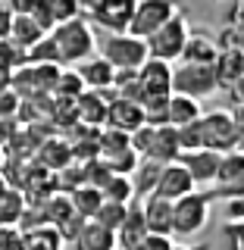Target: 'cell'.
<instances>
[{"mask_svg":"<svg viewBox=\"0 0 244 250\" xmlns=\"http://www.w3.org/2000/svg\"><path fill=\"white\" fill-rule=\"evenodd\" d=\"M50 38L60 50V62H69V66H75V62L88 60L91 53H97L94 28L82 16H78V19H69V22H60V25L50 31Z\"/></svg>","mask_w":244,"mask_h":250,"instance_id":"1","label":"cell"},{"mask_svg":"<svg viewBox=\"0 0 244 250\" xmlns=\"http://www.w3.org/2000/svg\"><path fill=\"white\" fill-rule=\"evenodd\" d=\"M132 150L138 156H151L156 163H176L182 156L178 135L172 125H141L132 131Z\"/></svg>","mask_w":244,"mask_h":250,"instance_id":"2","label":"cell"},{"mask_svg":"<svg viewBox=\"0 0 244 250\" xmlns=\"http://www.w3.org/2000/svg\"><path fill=\"white\" fill-rule=\"evenodd\" d=\"M200 131H203V150H238L244 128L232 119L229 109H210V113L200 116Z\"/></svg>","mask_w":244,"mask_h":250,"instance_id":"3","label":"cell"},{"mask_svg":"<svg viewBox=\"0 0 244 250\" xmlns=\"http://www.w3.org/2000/svg\"><path fill=\"white\" fill-rule=\"evenodd\" d=\"M188 35H191V25H188V13L178 10V13L166 22V25H160V28H156L154 35L144 41V44H147V53H151L154 60L176 62L178 57H182V50H185Z\"/></svg>","mask_w":244,"mask_h":250,"instance_id":"4","label":"cell"},{"mask_svg":"<svg viewBox=\"0 0 244 250\" xmlns=\"http://www.w3.org/2000/svg\"><path fill=\"white\" fill-rule=\"evenodd\" d=\"M210 200L203 191H191L185 197L172 200V234L178 238H194V234L203 231L210 219Z\"/></svg>","mask_w":244,"mask_h":250,"instance_id":"5","label":"cell"},{"mask_svg":"<svg viewBox=\"0 0 244 250\" xmlns=\"http://www.w3.org/2000/svg\"><path fill=\"white\" fill-rule=\"evenodd\" d=\"M176 13H178V0H138L135 13H132V22H129V35L147 41V38L160 25H166Z\"/></svg>","mask_w":244,"mask_h":250,"instance_id":"6","label":"cell"},{"mask_svg":"<svg viewBox=\"0 0 244 250\" xmlns=\"http://www.w3.org/2000/svg\"><path fill=\"white\" fill-rule=\"evenodd\" d=\"M100 57H104L113 69H141L151 53H147V44L141 41V38L129 35V31H119V35H110L104 41Z\"/></svg>","mask_w":244,"mask_h":250,"instance_id":"7","label":"cell"},{"mask_svg":"<svg viewBox=\"0 0 244 250\" xmlns=\"http://www.w3.org/2000/svg\"><path fill=\"white\" fill-rule=\"evenodd\" d=\"M219 88L213 66H198V62H182L178 69H172V94H185V97H210Z\"/></svg>","mask_w":244,"mask_h":250,"instance_id":"8","label":"cell"},{"mask_svg":"<svg viewBox=\"0 0 244 250\" xmlns=\"http://www.w3.org/2000/svg\"><path fill=\"white\" fill-rule=\"evenodd\" d=\"M135 3L138 0H97L91 6V19L97 25H104L110 35H119V31H129Z\"/></svg>","mask_w":244,"mask_h":250,"instance_id":"9","label":"cell"},{"mask_svg":"<svg viewBox=\"0 0 244 250\" xmlns=\"http://www.w3.org/2000/svg\"><path fill=\"white\" fill-rule=\"evenodd\" d=\"M147 225H144V207H141V197H132L125 203V219L116 229V250H135L141 241L147 238Z\"/></svg>","mask_w":244,"mask_h":250,"instance_id":"10","label":"cell"},{"mask_svg":"<svg viewBox=\"0 0 244 250\" xmlns=\"http://www.w3.org/2000/svg\"><path fill=\"white\" fill-rule=\"evenodd\" d=\"M194 188H198L194 178L188 175V169L176 160V163H166V166L160 169V178H156L154 194L163 197V200H178V197H185V194H191Z\"/></svg>","mask_w":244,"mask_h":250,"instance_id":"11","label":"cell"},{"mask_svg":"<svg viewBox=\"0 0 244 250\" xmlns=\"http://www.w3.org/2000/svg\"><path fill=\"white\" fill-rule=\"evenodd\" d=\"M110 128H119V131H135L144 125V106L138 104V100H122V97H116V100H110V109H107V122Z\"/></svg>","mask_w":244,"mask_h":250,"instance_id":"12","label":"cell"},{"mask_svg":"<svg viewBox=\"0 0 244 250\" xmlns=\"http://www.w3.org/2000/svg\"><path fill=\"white\" fill-rule=\"evenodd\" d=\"M141 207H144L147 231L172 238V200H163V197H156V194H147V197L141 200Z\"/></svg>","mask_w":244,"mask_h":250,"instance_id":"13","label":"cell"},{"mask_svg":"<svg viewBox=\"0 0 244 250\" xmlns=\"http://www.w3.org/2000/svg\"><path fill=\"white\" fill-rule=\"evenodd\" d=\"M178 163L188 169V175L194 178V185H210L216 178L219 153L216 150H185L178 156Z\"/></svg>","mask_w":244,"mask_h":250,"instance_id":"14","label":"cell"},{"mask_svg":"<svg viewBox=\"0 0 244 250\" xmlns=\"http://www.w3.org/2000/svg\"><path fill=\"white\" fill-rule=\"evenodd\" d=\"M138 75H141L144 94H172V62L147 57L144 66L138 69Z\"/></svg>","mask_w":244,"mask_h":250,"instance_id":"15","label":"cell"},{"mask_svg":"<svg viewBox=\"0 0 244 250\" xmlns=\"http://www.w3.org/2000/svg\"><path fill=\"white\" fill-rule=\"evenodd\" d=\"M75 72L82 75L85 88H91V91H104V88H110V84H113L116 69L110 66V62L100 57V53H91L88 60L75 62Z\"/></svg>","mask_w":244,"mask_h":250,"instance_id":"16","label":"cell"},{"mask_svg":"<svg viewBox=\"0 0 244 250\" xmlns=\"http://www.w3.org/2000/svg\"><path fill=\"white\" fill-rule=\"evenodd\" d=\"M35 160L41 163L44 169L60 172L63 166L72 163V147H69V141L63 138V135H50L47 141H41V147L35 150Z\"/></svg>","mask_w":244,"mask_h":250,"instance_id":"17","label":"cell"},{"mask_svg":"<svg viewBox=\"0 0 244 250\" xmlns=\"http://www.w3.org/2000/svg\"><path fill=\"white\" fill-rule=\"evenodd\" d=\"M72 247L75 250H116V231H110L107 225L88 219V222L82 225V231L75 234Z\"/></svg>","mask_w":244,"mask_h":250,"instance_id":"18","label":"cell"},{"mask_svg":"<svg viewBox=\"0 0 244 250\" xmlns=\"http://www.w3.org/2000/svg\"><path fill=\"white\" fill-rule=\"evenodd\" d=\"M213 75H216L219 88L229 91L244 75V50H219L216 60H213Z\"/></svg>","mask_w":244,"mask_h":250,"instance_id":"19","label":"cell"},{"mask_svg":"<svg viewBox=\"0 0 244 250\" xmlns=\"http://www.w3.org/2000/svg\"><path fill=\"white\" fill-rule=\"evenodd\" d=\"M216 53H219L216 38L198 31V35H188L185 50H182V57H178V60H182V62H198V66H213Z\"/></svg>","mask_w":244,"mask_h":250,"instance_id":"20","label":"cell"},{"mask_svg":"<svg viewBox=\"0 0 244 250\" xmlns=\"http://www.w3.org/2000/svg\"><path fill=\"white\" fill-rule=\"evenodd\" d=\"M107 109H110V100L104 97V94L85 88V94L78 97V122L104 128V122H107Z\"/></svg>","mask_w":244,"mask_h":250,"instance_id":"21","label":"cell"},{"mask_svg":"<svg viewBox=\"0 0 244 250\" xmlns=\"http://www.w3.org/2000/svg\"><path fill=\"white\" fill-rule=\"evenodd\" d=\"M166 166V163H156V160H151V156H141L138 160V166H135V172H132V188H135V197H141L144 200L147 194H154V188H156V178H160V169Z\"/></svg>","mask_w":244,"mask_h":250,"instance_id":"22","label":"cell"},{"mask_svg":"<svg viewBox=\"0 0 244 250\" xmlns=\"http://www.w3.org/2000/svg\"><path fill=\"white\" fill-rule=\"evenodd\" d=\"M203 109L194 97H185V94H169V125L172 128H182V125L200 119Z\"/></svg>","mask_w":244,"mask_h":250,"instance_id":"23","label":"cell"},{"mask_svg":"<svg viewBox=\"0 0 244 250\" xmlns=\"http://www.w3.org/2000/svg\"><path fill=\"white\" fill-rule=\"evenodd\" d=\"M47 31H41L35 25V19L31 16H13V25H10V41L16 47H22V50H28L31 44H38Z\"/></svg>","mask_w":244,"mask_h":250,"instance_id":"24","label":"cell"},{"mask_svg":"<svg viewBox=\"0 0 244 250\" xmlns=\"http://www.w3.org/2000/svg\"><path fill=\"white\" fill-rule=\"evenodd\" d=\"M69 197H72V209L82 219H94V216H97V209H100V203H104V194H100L97 188H91V185L75 188Z\"/></svg>","mask_w":244,"mask_h":250,"instance_id":"25","label":"cell"},{"mask_svg":"<svg viewBox=\"0 0 244 250\" xmlns=\"http://www.w3.org/2000/svg\"><path fill=\"white\" fill-rule=\"evenodd\" d=\"M28 250H63L66 241L60 238V231L53 225H41V229H31V231H22Z\"/></svg>","mask_w":244,"mask_h":250,"instance_id":"26","label":"cell"},{"mask_svg":"<svg viewBox=\"0 0 244 250\" xmlns=\"http://www.w3.org/2000/svg\"><path fill=\"white\" fill-rule=\"evenodd\" d=\"M72 213H75V209H72V197L63 194V191H57L50 200L44 203V219H47V225H53V229H57L60 222H66Z\"/></svg>","mask_w":244,"mask_h":250,"instance_id":"27","label":"cell"},{"mask_svg":"<svg viewBox=\"0 0 244 250\" xmlns=\"http://www.w3.org/2000/svg\"><path fill=\"white\" fill-rule=\"evenodd\" d=\"M241 172H244V153L241 150H225V153H219V166H216L213 182L225 185V182H232V178H238Z\"/></svg>","mask_w":244,"mask_h":250,"instance_id":"28","label":"cell"},{"mask_svg":"<svg viewBox=\"0 0 244 250\" xmlns=\"http://www.w3.org/2000/svg\"><path fill=\"white\" fill-rule=\"evenodd\" d=\"M22 209H25V197H22V191H6L3 197H0V225H16L22 216Z\"/></svg>","mask_w":244,"mask_h":250,"instance_id":"29","label":"cell"},{"mask_svg":"<svg viewBox=\"0 0 244 250\" xmlns=\"http://www.w3.org/2000/svg\"><path fill=\"white\" fill-rule=\"evenodd\" d=\"M97 144H100V156H110V153H116V150L132 147V135H129V131H119V128H110V125H104V128H100Z\"/></svg>","mask_w":244,"mask_h":250,"instance_id":"30","label":"cell"},{"mask_svg":"<svg viewBox=\"0 0 244 250\" xmlns=\"http://www.w3.org/2000/svg\"><path fill=\"white\" fill-rule=\"evenodd\" d=\"M85 94V82L75 69H60L57 88H53V97H82Z\"/></svg>","mask_w":244,"mask_h":250,"instance_id":"31","label":"cell"},{"mask_svg":"<svg viewBox=\"0 0 244 250\" xmlns=\"http://www.w3.org/2000/svg\"><path fill=\"white\" fill-rule=\"evenodd\" d=\"M82 169H85V185L97 188V191H104V188L110 185V178H113V169L107 166V160H104V156H97V160L85 163Z\"/></svg>","mask_w":244,"mask_h":250,"instance_id":"32","label":"cell"},{"mask_svg":"<svg viewBox=\"0 0 244 250\" xmlns=\"http://www.w3.org/2000/svg\"><path fill=\"white\" fill-rule=\"evenodd\" d=\"M25 53H28L31 66H41V62H60V50H57V44H53L50 35H44L38 44H31ZM60 66H63V62H60Z\"/></svg>","mask_w":244,"mask_h":250,"instance_id":"33","label":"cell"},{"mask_svg":"<svg viewBox=\"0 0 244 250\" xmlns=\"http://www.w3.org/2000/svg\"><path fill=\"white\" fill-rule=\"evenodd\" d=\"M53 175H57V191H63V194H72L75 188L85 185V169H82V163H69V166H63L60 172H53Z\"/></svg>","mask_w":244,"mask_h":250,"instance_id":"34","label":"cell"},{"mask_svg":"<svg viewBox=\"0 0 244 250\" xmlns=\"http://www.w3.org/2000/svg\"><path fill=\"white\" fill-rule=\"evenodd\" d=\"M104 200H113V203H129L135 197V188H132V178L129 175H113L110 178V185L104 188Z\"/></svg>","mask_w":244,"mask_h":250,"instance_id":"35","label":"cell"},{"mask_svg":"<svg viewBox=\"0 0 244 250\" xmlns=\"http://www.w3.org/2000/svg\"><path fill=\"white\" fill-rule=\"evenodd\" d=\"M104 160H107V166L113 169V175H132L141 156H138L135 150H132V147H125V150H116V153L104 156Z\"/></svg>","mask_w":244,"mask_h":250,"instance_id":"36","label":"cell"},{"mask_svg":"<svg viewBox=\"0 0 244 250\" xmlns=\"http://www.w3.org/2000/svg\"><path fill=\"white\" fill-rule=\"evenodd\" d=\"M122 219H125V203L104 200V203H100V209H97V216H94V222H100V225H107L110 231H116L122 225Z\"/></svg>","mask_w":244,"mask_h":250,"instance_id":"37","label":"cell"},{"mask_svg":"<svg viewBox=\"0 0 244 250\" xmlns=\"http://www.w3.org/2000/svg\"><path fill=\"white\" fill-rule=\"evenodd\" d=\"M176 135H178V147H182V153H185V150H203L200 119H194V122L182 125V128H176Z\"/></svg>","mask_w":244,"mask_h":250,"instance_id":"38","label":"cell"},{"mask_svg":"<svg viewBox=\"0 0 244 250\" xmlns=\"http://www.w3.org/2000/svg\"><path fill=\"white\" fill-rule=\"evenodd\" d=\"M207 197L210 200H244V172L225 185H216L213 191H207Z\"/></svg>","mask_w":244,"mask_h":250,"instance_id":"39","label":"cell"},{"mask_svg":"<svg viewBox=\"0 0 244 250\" xmlns=\"http://www.w3.org/2000/svg\"><path fill=\"white\" fill-rule=\"evenodd\" d=\"M25 62H28V53L22 50V47H16L10 38H3V41H0V66L19 69V66H25Z\"/></svg>","mask_w":244,"mask_h":250,"instance_id":"40","label":"cell"},{"mask_svg":"<svg viewBox=\"0 0 244 250\" xmlns=\"http://www.w3.org/2000/svg\"><path fill=\"white\" fill-rule=\"evenodd\" d=\"M47 3H50V13H53V22H57V25L82 16V3H78V0H47Z\"/></svg>","mask_w":244,"mask_h":250,"instance_id":"41","label":"cell"},{"mask_svg":"<svg viewBox=\"0 0 244 250\" xmlns=\"http://www.w3.org/2000/svg\"><path fill=\"white\" fill-rule=\"evenodd\" d=\"M41 225H47L44 207H28V203H25V209H22V216H19V222H16V229H19V231H31V229H41Z\"/></svg>","mask_w":244,"mask_h":250,"instance_id":"42","label":"cell"},{"mask_svg":"<svg viewBox=\"0 0 244 250\" xmlns=\"http://www.w3.org/2000/svg\"><path fill=\"white\" fill-rule=\"evenodd\" d=\"M19 94H16L13 88H3L0 91V116L3 119H16V109H19Z\"/></svg>","mask_w":244,"mask_h":250,"instance_id":"43","label":"cell"},{"mask_svg":"<svg viewBox=\"0 0 244 250\" xmlns=\"http://www.w3.org/2000/svg\"><path fill=\"white\" fill-rule=\"evenodd\" d=\"M85 222H88V219H82L78 213H72V216L66 219V222H60V225H57L60 238H63V241H69V244H72V241H75V234L82 231V225H85Z\"/></svg>","mask_w":244,"mask_h":250,"instance_id":"44","label":"cell"},{"mask_svg":"<svg viewBox=\"0 0 244 250\" xmlns=\"http://www.w3.org/2000/svg\"><path fill=\"white\" fill-rule=\"evenodd\" d=\"M225 241H229V250H244V222H225Z\"/></svg>","mask_w":244,"mask_h":250,"instance_id":"45","label":"cell"},{"mask_svg":"<svg viewBox=\"0 0 244 250\" xmlns=\"http://www.w3.org/2000/svg\"><path fill=\"white\" fill-rule=\"evenodd\" d=\"M216 44H219V50H241V31L232 28V25H225L222 35L216 38Z\"/></svg>","mask_w":244,"mask_h":250,"instance_id":"46","label":"cell"},{"mask_svg":"<svg viewBox=\"0 0 244 250\" xmlns=\"http://www.w3.org/2000/svg\"><path fill=\"white\" fill-rule=\"evenodd\" d=\"M169 247H172V238H166V234H147L135 250H169Z\"/></svg>","mask_w":244,"mask_h":250,"instance_id":"47","label":"cell"},{"mask_svg":"<svg viewBox=\"0 0 244 250\" xmlns=\"http://www.w3.org/2000/svg\"><path fill=\"white\" fill-rule=\"evenodd\" d=\"M225 222H244V200H225Z\"/></svg>","mask_w":244,"mask_h":250,"instance_id":"48","label":"cell"},{"mask_svg":"<svg viewBox=\"0 0 244 250\" xmlns=\"http://www.w3.org/2000/svg\"><path fill=\"white\" fill-rule=\"evenodd\" d=\"M10 25H13V10L6 6V0H0V41L10 38Z\"/></svg>","mask_w":244,"mask_h":250,"instance_id":"49","label":"cell"},{"mask_svg":"<svg viewBox=\"0 0 244 250\" xmlns=\"http://www.w3.org/2000/svg\"><path fill=\"white\" fill-rule=\"evenodd\" d=\"M6 6L13 10V16H31V10L38 6V0H6Z\"/></svg>","mask_w":244,"mask_h":250,"instance_id":"50","label":"cell"},{"mask_svg":"<svg viewBox=\"0 0 244 250\" xmlns=\"http://www.w3.org/2000/svg\"><path fill=\"white\" fill-rule=\"evenodd\" d=\"M16 131H19V122H16V119H3V116H0V147H3Z\"/></svg>","mask_w":244,"mask_h":250,"instance_id":"51","label":"cell"},{"mask_svg":"<svg viewBox=\"0 0 244 250\" xmlns=\"http://www.w3.org/2000/svg\"><path fill=\"white\" fill-rule=\"evenodd\" d=\"M225 22H229L232 28H238V31H244V3H235L232 10H229V19H225Z\"/></svg>","mask_w":244,"mask_h":250,"instance_id":"52","label":"cell"},{"mask_svg":"<svg viewBox=\"0 0 244 250\" xmlns=\"http://www.w3.org/2000/svg\"><path fill=\"white\" fill-rule=\"evenodd\" d=\"M229 94H232V104H244V75L229 88Z\"/></svg>","mask_w":244,"mask_h":250,"instance_id":"53","label":"cell"},{"mask_svg":"<svg viewBox=\"0 0 244 250\" xmlns=\"http://www.w3.org/2000/svg\"><path fill=\"white\" fill-rule=\"evenodd\" d=\"M10 84H13V69L0 66V91H3V88H10Z\"/></svg>","mask_w":244,"mask_h":250,"instance_id":"54","label":"cell"},{"mask_svg":"<svg viewBox=\"0 0 244 250\" xmlns=\"http://www.w3.org/2000/svg\"><path fill=\"white\" fill-rule=\"evenodd\" d=\"M169 250H213L210 244H172Z\"/></svg>","mask_w":244,"mask_h":250,"instance_id":"55","label":"cell"},{"mask_svg":"<svg viewBox=\"0 0 244 250\" xmlns=\"http://www.w3.org/2000/svg\"><path fill=\"white\" fill-rule=\"evenodd\" d=\"M3 250H28V244H25V238H22V234H19V238H16L13 244H6Z\"/></svg>","mask_w":244,"mask_h":250,"instance_id":"56","label":"cell"},{"mask_svg":"<svg viewBox=\"0 0 244 250\" xmlns=\"http://www.w3.org/2000/svg\"><path fill=\"white\" fill-rule=\"evenodd\" d=\"M6 191H10V185H6V182H3V175H0V197H3Z\"/></svg>","mask_w":244,"mask_h":250,"instance_id":"57","label":"cell"},{"mask_svg":"<svg viewBox=\"0 0 244 250\" xmlns=\"http://www.w3.org/2000/svg\"><path fill=\"white\" fill-rule=\"evenodd\" d=\"M0 169H3V150H0Z\"/></svg>","mask_w":244,"mask_h":250,"instance_id":"58","label":"cell"},{"mask_svg":"<svg viewBox=\"0 0 244 250\" xmlns=\"http://www.w3.org/2000/svg\"><path fill=\"white\" fill-rule=\"evenodd\" d=\"M241 50H244V31H241Z\"/></svg>","mask_w":244,"mask_h":250,"instance_id":"59","label":"cell"},{"mask_svg":"<svg viewBox=\"0 0 244 250\" xmlns=\"http://www.w3.org/2000/svg\"><path fill=\"white\" fill-rule=\"evenodd\" d=\"M235 3H244V0H235Z\"/></svg>","mask_w":244,"mask_h":250,"instance_id":"60","label":"cell"},{"mask_svg":"<svg viewBox=\"0 0 244 250\" xmlns=\"http://www.w3.org/2000/svg\"><path fill=\"white\" fill-rule=\"evenodd\" d=\"M238 150H241V153H244V147H238Z\"/></svg>","mask_w":244,"mask_h":250,"instance_id":"61","label":"cell"}]
</instances>
